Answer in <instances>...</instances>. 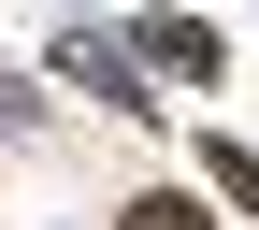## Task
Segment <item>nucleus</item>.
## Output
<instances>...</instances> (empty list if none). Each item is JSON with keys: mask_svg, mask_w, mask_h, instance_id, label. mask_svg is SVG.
Returning a JSON list of instances; mask_svg holds the SVG:
<instances>
[{"mask_svg": "<svg viewBox=\"0 0 259 230\" xmlns=\"http://www.w3.org/2000/svg\"><path fill=\"white\" fill-rule=\"evenodd\" d=\"M130 230H216L202 202H173V187H158V202H130Z\"/></svg>", "mask_w": 259, "mask_h": 230, "instance_id": "obj_1", "label": "nucleus"}, {"mask_svg": "<svg viewBox=\"0 0 259 230\" xmlns=\"http://www.w3.org/2000/svg\"><path fill=\"white\" fill-rule=\"evenodd\" d=\"M216 187H231V202L259 216V158H245V144H216Z\"/></svg>", "mask_w": 259, "mask_h": 230, "instance_id": "obj_2", "label": "nucleus"}]
</instances>
